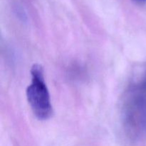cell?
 I'll list each match as a JSON object with an SVG mask.
<instances>
[{
    "label": "cell",
    "instance_id": "1",
    "mask_svg": "<svg viewBox=\"0 0 146 146\" xmlns=\"http://www.w3.org/2000/svg\"><path fill=\"white\" fill-rule=\"evenodd\" d=\"M123 131L131 143L146 137V94L140 88L133 90L126 98L122 111Z\"/></svg>",
    "mask_w": 146,
    "mask_h": 146
},
{
    "label": "cell",
    "instance_id": "2",
    "mask_svg": "<svg viewBox=\"0 0 146 146\" xmlns=\"http://www.w3.org/2000/svg\"><path fill=\"white\" fill-rule=\"evenodd\" d=\"M31 82L27 89L29 104L38 119L47 120L52 116L53 108L42 66L34 64L31 68Z\"/></svg>",
    "mask_w": 146,
    "mask_h": 146
},
{
    "label": "cell",
    "instance_id": "3",
    "mask_svg": "<svg viewBox=\"0 0 146 146\" xmlns=\"http://www.w3.org/2000/svg\"><path fill=\"white\" fill-rule=\"evenodd\" d=\"M138 88H140L141 91H143V92H145L146 94V76L144 78V79L143 80L142 82L141 83Z\"/></svg>",
    "mask_w": 146,
    "mask_h": 146
},
{
    "label": "cell",
    "instance_id": "4",
    "mask_svg": "<svg viewBox=\"0 0 146 146\" xmlns=\"http://www.w3.org/2000/svg\"><path fill=\"white\" fill-rule=\"evenodd\" d=\"M133 1H135V2L138 3V4H145L146 3V0H133Z\"/></svg>",
    "mask_w": 146,
    "mask_h": 146
}]
</instances>
